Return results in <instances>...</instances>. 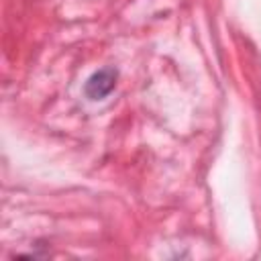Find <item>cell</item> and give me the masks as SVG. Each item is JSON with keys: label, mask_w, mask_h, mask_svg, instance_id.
Wrapping results in <instances>:
<instances>
[{"label": "cell", "mask_w": 261, "mask_h": 261, "mask_svg": "<svg viewBox=\"0 0 261 261\" xmlns=\"http://www.w3.org/2000/svg\"><path fill=\"white\" fill-rule=\"evenodd\" d=\"M114 82H116V71L114 69H102L88 80L86 92L92 100H100V98L110 94V90L114 88Z\"/></svg>", "instance_id": "6da1fadb"}]
</instances>
